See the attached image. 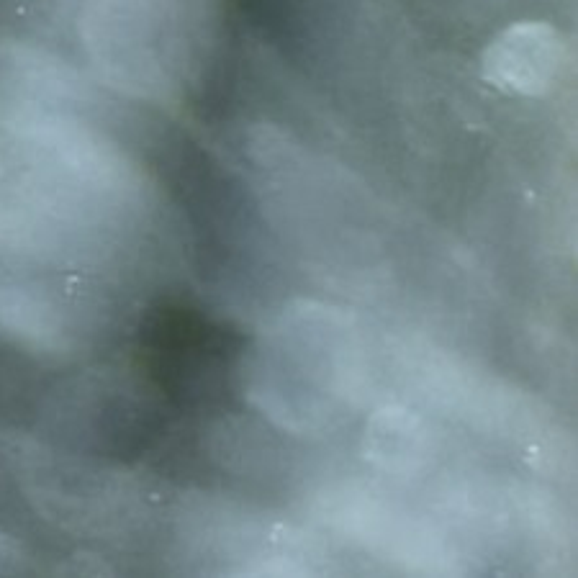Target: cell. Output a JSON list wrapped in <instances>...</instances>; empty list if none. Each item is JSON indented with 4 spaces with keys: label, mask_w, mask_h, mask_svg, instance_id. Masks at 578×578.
I'll use <instances>...</instances> for the list:
<instances>
[{
    "label": "cell",
    "mask_w": 578,
    "mask_h": 578,
    "mask_svg": "<svg viewBox=\"0 0 578 578\" xmlns=\"http://www.w3.org/2000/svg\"><path fill=\"white\" fill-rule=\"evenodd\" d=\"M566 65L563 36L543 21H522L501 31L483 52V78L509 96H543Z\"/></svg>",
    "instance_id": "1"
},
{
    "label": "cell",
    "mask_w": 578,
    "mask_h": 578,
    "mask_svg": "<svg viewBox=\"0 0 578 578\" xmlns=\"http://www.w3.org/2000/svg\"><path fill=\"white\" fill-rule=\"evenodd\" d=\"M365 458L388 473H414L430 458V430L409 409L388 406L368 419Z\"/></svg>",
    "instance_id": "2"
},
{
    "label": "cell",
    "mask_w": 578,
    "mask_h": 578,
    "mask_svg": "<svg viewBox=\"0 0 578 578\" xmlns=\"http://www.w3.org/2000/svg\"><path fill=\"white\" fill-rule=\"evenodd\" d=\"M21 548H18L16 540L6 535V532H0V573H11L21 568Z\"/></svg>",
    "instance_id": "3"
}]
</instances>
